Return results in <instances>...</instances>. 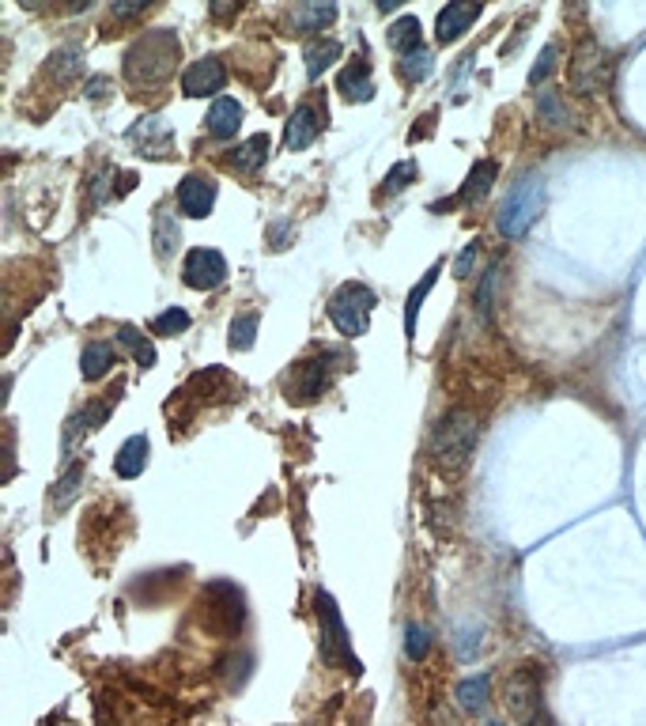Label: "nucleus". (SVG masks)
Here are the masks:
<instances>
[{
  "label": "nucleus",
  "instance_id": "7c9ffc66",
  "mask_svg": "<svg viewBox=\"0 0 646 726\" xmlns=\"http://www.w3.org/2000/svg\"><path fill=\"white\" fill-rule=\"evenodd\" d=\"M537 114H541V121L548 125V129H563L567 125V110H563V103H560V95L556 91H544L541 99H537Z\"/></svg>",
  "mask_w": 646,
  "mask_h": 726
},
{
  "label": "nucleus",
  "instance_id": "cd10ccee",
  "mask_svg": "<svg viewBox=\"0 0 646 726\" xmlns=\"http://www.w3.org/2000/svg\"><path fill=\"white\" fill-rule=\"evenodd\" d=\"M435 72V53L427 50V46H420V50H412L401 57V76H405L408 84H420V80H427Z\"/></svg>",
  "mask_w": 646,
  "mask_h": 726
},
{
  "label": "nucleus",
  "instance_id": "5701e85b",
  "mask_svg": "<svg viewBox=\"0 0 646 726\" xmlns=\"http://www.w3.org/2000/svg\"><path fill=\"white\" fill-rule=\"evenodd\" d=\"M337 19V4H303V8H295L291 12V31H299V35H310V31H322Z\"/></svg>",
  "mask_w": 646,
  "mask_h": 726
},
{
  "label": "nucleus",
  "instance_id": "f3484780",
  "mask_svg": "<svg viewBox=\"0 0 646 726\" xmlns=\"http://www.w3.org/2000/svg\"><path fill=\"white\" fill-rule=\"evenodd\" d=\"M337 91L348 99V103H367L374 95V84H371V65L367 61H352V65H344L337 76Z\"/></svg>",
  "mask_w": 646,
  "mask_h": 726
},
{
  "label": "nucleus",
  "instance_id": "1a4fd4ad",
  "mask_svg": "<svg viewBox=\"0 0 646 726\" xmlns=\"http://www.w3.org/2000/svg\"><path fill=\"white\" fill-rule=\"evenodd\" d=\"M337 360L333 352H325V356H318V360H306L299 363L295 371H291V382H288V394L295 401H314L325 394V386H329V379H333V367L329 363Z\"/></svg>",
  "mask_w": 646,
  "mask_h": 726
},
{
  "label": "nucleus",
  "instance_id": "a211bd4d",
  "mask_svg": "<svg viewBox=\"0 0 646 726\" xmlns=\"http://www.w3.org/2000/svg\"><path fill=\"white\" fill-rule=\"evenodd\" d=\"M133 144L144 152V156H159L167 159L170 156V129L163 118H144L140 125L133 129Z\"/></svg>",
  "mask_w": 646,
  "mask_h": 726
},
{
  "label": "nucleus",
  "instance_id": "72a5a7b5",
  "mask_svg": "<svg viewBox=\"0 0 646 726\" xmlns=\"http://www.w3.org/2000/svg\"><path fill=\"white\" fill-rule=\"evenodd\" d=\"M80 481H84V462H72L68 466V473L57 481V488H53V496H50V503L57 507V503H68V496L80 488Z\"/></svg>",
  "mask_w": 646,
  "mask_h": 726
},
{
  "label": "nucleus",
  "instance_id": "4be33fe9",
  "mask_svg": "<svg viewBox=\"0 0 646 726\" xmlns=\"http://www.w3.org/2000/svg\"><path fill=\"white\" fill-rule=\"evenodd\" d=\"M114 363H118L114 348L106 345V341H91V345L84 348V363H80V371H84L87 382H99L114 371Z\"/></svg>",
  "mask_w": 646,
  "mask_h": 726
},
{
  "label": "nucleus",
  "instance_id": "39448f33",
  "mask_svg": "<svg viewBox=\"0 0 646 726\" xmlns=\"http://www.w3.org/2000/svg\"><path fill=\"white\" fill-rule=\"evenodd\" d=\"M371 311H374V292L359 280H348L340 284L333 299H329V318L333 326L344 333V337H363L367 326H371Z\"/></svg>",
  "mask_w": 646,
  "mask_h": 726
},
{
  "label": "nucleus",
  "instance_id": "2f4dec72",
  "mask_svg": "<svg viewBox=\"0 0 646 726\" xmlns=\"http://www.w3.org/2000/svg\"><path fill=\"white\" fill-rule=\"evenodd\" d=\"M427 651H431V632H427L424 624H408L405 628V655L412 662H424Z\"/></svg>",
  "mask_w": 646,
  "mask_h": 726
},
{
  "label": "nucleus",
  "instance_id": "e433bc0d",
  "mask_svg": "<svg viewBox=\"0 0 646 726\" xmlns=\"http://www.w3.org/2000/svg\"><path fill=\"white\" fill-rule=\"evenodd\" d=\"M552 69H556V46H544V53H541V57H537V65H533V72H529V84L537 87Z\"/></svg>",
  "mask_w": 646,
  "mask_h": 726
},
{
  "label": "nucleus",
  "instance_id": "a878e982",
  "mask_svg": "<svg viewBox=\"0 0 646 726\" xmlns=\"http://www.w3.org/2000/svg\"><path fill=\"white\" fill-rule=\"evenodd\" d=\"M386 38H390V46L401 53V57L412 53V50H420V46H424V42H420V19H412V16L397 19Z\"/></svg>",
  "mask_w": 646,
  "mask_h": 726
},
{
  "label": "nucleus",
  "instance_id": "9d476101",
  "mask_svg": "<svg viewBox=\"0 0 646 726\" xmlns=\"http://www.w3.org/2000/svg\"><path fill=\"white\" fill-rule=\"evenodd\" d=\"M605 80H609V57H605V50L597 42H582V50L571 61V87L590 95L597 87H605Z\"/></svg>",
  "mask_w": 646,
  "mask_h": 726
},
{
  "label": "nucleus",
  "instance_id": "412c9836",
  "mask_svg": "<svg viewBox=\"0 0 646 726\" xmlns=\"http://www.w3.org/2000/svg\"><path fill=\"white\" fill-rule=\"evenodd\" d=\"M152 242H155V254H159L163 261L178 250V242H182V224L174 220V212H167V208H159V212H155Z\"/></svg>",
  "mask_w": 646,
  "mask_h": 726
},
{
  "label": "nucleus",
  "instance_id": "b1692460",
  "mask_svg": "<svg viewBox=\"0 0 646 726\" xmlns=\"http://www.w3.org/2000/svg\"><path fill=\"white\" fill-rule=\"evenodd\" d=\"M439 273H442V261H435L431 269L424 273V280L408 292V303H405V333H408V341L416 337V314H420V307H424V299H427V292L435 288V280H439Z\"/></svg>",
  "mask_w": 646,
  "mask_h": 726
},
{
  "label": "nucleus",
  "instance_id": "9b49d317",
  "mask_svg": "<svg viewBox=\"0 0 646 726\" xmlns=\"http://www.w3.org/2000/svg\"><path fill=\"white\" fill-rule=\"evenodd\" d=\"M223 84H227V69H223L220 57H201L182 72V91L189 99H220Z\"/></svg>",
  "mask_w": 646,
  "mask_h": 726
},
{
  "label": "nucleus",
  "instance_id": "393cba45",
  "mask_svg": "<svg viewBox=\"0 0 646 726\" xmlns=\"http://www.w3.org/2000/svg\"><path fill=\"white\" fill-rule=\"evenodd\" d=\"M340 57V42L337 38H318V42H310L303 50V61H306V76L310 80H318L333 61Z\"/></svg>",
  "mask_w": 646,
  "mask_h": 726
},
{
  "label": "nucleus",
  "instance_id": "c756f323",
  "mask_svg": "<svg viewBox=\"0 0 646 726\" xmlns=\"http://www.w3.org/2000/svg\"><path fill=\"white\" fill-rule=\"evenodd\" d=\"M257 322H261V318H257L254 311H250V314H238L235 322H231V337H227L231 352H246V348H254Z\"/></svg>",
  "mask_w": 646,
  "mask_h": 726
},
{
  "label": "nucleus",
  "instance_id": "6ab92c4d",
  "mask_svg": "<svg viewBox=\"0 0 646 726\" xmlns=\"http://www.w3.org/2000/svg\"><path fill=\"white\" fill-rule=\"evenodd\" d=\"M144 466H148V435H133V439L118 450L114 469H118L121 481H133V477L144 473Z\"/></svg>",
  "mask_w": 646,
  "mask_h": 726
},
{
  "label": "nucleus",
  "instance_id": "a19ab883",
  "mask_svg": "<svg viewBox=\"0 0 646 726\" xmlns=\"http://www.w3.org/2000/svg\"><path fill=\"white\" fill-rule=\"evenodd\" d=\"M106 87H110V80H91V84H87V99H106Z\"/></svg>",
  "mask_w": 646,
  "mask_h": 726
},
{
  "label": "nucleus",
  "instance_id": "f257e3e1",
  "mask_svg": "<svg viewBox=\"0 0 646 726\" xmlns=\"http://www.w3.org/2000/svg\"><path fill=\"white\" fill-rule=\"evenodd\" d=\"M182 57L174 31H152L125 53V80L133 87H159Z\"/></svg>",
  "mask_w": 646,
  "mask_h": 726
},
{
  "label": "nucleus",
  "instance_id": "c9c22d12",
  "mask_svg": "<svg viewBox=\"0 0 646 726\" xmlns=\"http://www.w3.org/2000/svg\"><path fill=\"white\" fill-rule=\"evenodd\" d=\"M495 277H499V265H492V269H488V273H484V284H480V288H476V311L484 314V318H492Z\"/></svg>",
  "mask_w": 646,
  "mask_h": 726
},
{
  "label": "nucleus",
  "instance_id": "c85d7f7f",
  "mask_svg": "<svg viewBox=\"0 0 646 726\" xmlns=\"http://www.w3.org/2000/svg\"><path fill=\"white\" fill-rule=\"evenodd\" d=\"M488 685H492V677H488V674L461 681V685H458V704L465 711H480V708H484V700H488Z\"/></svg>",
  "mask_w": 646,
  "mask_h": 726
},
{
  "label": "nucleus",
  "instance_id": "f704fd0d",
  "mask_svg": "<svg viewBox=\"0 0 646 726\" xmlns=\"http://www.w3.org/2000/svg\"><path fill=\"white\" fill-rule=\"evenodd\" d=\"M412 178H416V163H412V159H405V163H397V167L386 174V186H382V193H401L405 186H412Z\"/></svg>",
  "mask_w": 646,
  "mask_h": 726
},
{
  "label": "nucleus",
  "instance_id": "ddd939ff",
  "mask_svg": "<svg viewBox=\"0 0 646 726\" xmlns=\"http://www.w3.org/2000/svg\"><path fill=\"white\" fill-rule=\"evenodd\" d=\"M216 205V182H208L204 174H186L178 182V208L189 220H204Z\"/></svg>",
  "mask_w": 646,
  "mask_h": 726
},
{
  "label": "nucleus",
  "instance_id": "aec40b11",
  "mask_svg": "<svg viewBox=\"0 0 646 726\" xmlns=\"http://www.w3.org/2000/svg\"><path fill=\"white\" fill-rule=\"evenodd\" d=\"M495 174H499V163L495 159H484V163H476L469 178H465V186L458 190V201L461 205H476V201H484V193L492 190Z\"/></svg>",
  "mask_w": 646,
  "mask_h": 726
},
{
  "label": "nucleus",
  "instance_id": "bb28decb",
  "mask_svg": "<svg viewBox=\"0 0 646 726\" xmlns=\"http://www.w3.org/2000/svg\"><path fill=\"white\" fill-rule=\"evenodd\" d=\"M118 341H121V348H129V352H133V360L140 363V367H155V360H159V356H155L152 341H148V337H144V333H140L136 326H121L118 329Z\"/></svg>",
  "mask_w": 646,
  "mask_h": 726
},
{
  "label": "nucleus",
  "instance_id": "58836bf2",
  "mask_svg": "<svg viewBox=\"0 0 646 726\" xmlns=\"http://www.w3.org/2000/svg\"><path fill=\"white\" fill-rule=\"evenodd\" d=\"M148 8H152V4H148V0H140V4H114L110 12H114L118 19H133V16H140V12H148Z\"/></svg>",
  "mask_w": 646,
  "mask_h": 726
},
{
  "label": "nucleus",
  "instance_id": "4468645a",
  "mask_svg": "<svg viewBox=\"0 0 646 726\" xmlns=\"http://www.w3.org/2000/svg\"><path fill=\"white\" fill-rule=\"evenodd\" d=\"M480 12H484L480 4H461V0L446 4V8L439 12V19H435V38H439L442 46H446V42H454V38H461Z\"/></svg>",
  "mask_w": 646,
  "mask_h": 726
},
{
  "label": "nucleus",
  "instance_id": "37998d69",
  "mask_svg": "<svg viewBox=\"0 0 646 726\" xmlns=\"http://www.w3.org/2000/svg\"><path fill=\"white\" fill-rule=\"evenodd\" d=\"M492 726H499V723H492Z\"/></svg>",
  "mask_w": 646,
  "mask_h": 726
},
{
  "label": "nucleus",
  "instance_id": "79ce46f5",
  "mask_svg": "<svg viewBox=\"0 0 646 726\" xmlns=\"http://www.w3.org/2000/svg\"><path fill=\"white\" fill-rule=\"evenodd\" d=\"M242 4H231V8H223V4H212V16H220V19H227V16H235Z\"/></svg>",
  "mask_w": 646,
  "mask_h": 726
},
{
  "label": "nucleus",
  "instance_id": "7ed1b4c3",
  "mask_svg": "<svg viewBox=\"0 0 646 726\" xmlns=\"http://www.w3.org/2000/svg\"><path fill=\"white\" fill-rule=\"evenodd\" d=\"M544 212V182L537 178V174H526L514 190H510V197L503 201V208H499V216H495V227H499V235L507 242L522 239L529 227L537 224V216Z\"/></svg>",
  "mask_w": 646,
  "mask_h": 726
},
{
  "label": "nucleus",
  "instance_id": "f8f14e48",
  "mask_svg": "<svg viewBox=\"0 0 646 726\" xmlns=\"http://www.w3.org/2000/svg\"><path fill=\"white\" fill-rule=\"evenodd\" d=\"M325 125V114L318 103H303L291 110L288 118V133H284V144H288L291 152H303V148H310L314 140H318V133H322Z\"/></svg>",
  "mask_w": 646,
  "mask_h": 726
},
{
  "label": "nucleus",
  "instance_id": "ea45409f",
  "mask_svg": "<svg viewBox=\"0 0 646 726\" xmlns=\"http://www.w3.org/2000/svg\"><path fill=\"white\" fill-rule=\"evenodd\" d=\"M133 190H136V174L133 171L118 174V186H114V193H118V197H125V193H133Z\"/></svg>",
  "mask_w": 646,
  "mask_h": 726
},
{
  "label": "nucleus",
  "instance_id": "20e7f679",
  "mask_svg": "<svg viewBox=\"0 0 646 726\" xmlns=\"http://www.w3.org/2000/svg\"><path fill=\"white\" fill-rule=\"evenodd\" d=\"M507 711L518 726H541L544 723V681L541 666H518L507 681Z\"/></svg>",
  "mask_w": 646,
  "mask_h": 726
},
{
  "label": "nucleus",
  "instance_id": "0eeeda50",
  "mask_svg": "<svg viewBox=\"0 0 646 726\" xmlns=\"http://www.w3.org/2000/svg\"><path fill=\"white\" fill-rule=\"evenodd\" d=\"M121 394H125V382H118L106 398H99V401H91L87 409H80V413L68 420V428H65V439H61V447H65V454H72V447L84 439L87 432H95V428H102L106 420H110V413H114V405L121 401Z\"/></svg>",
  "mask_w": 646,
  "mask_h": 726
},
{
  "label": "nucleus",
  "instance_id": "423d86ee",
  "mask_svg": "<svg viewBox=\"0 0 646 726\" xmlns=\"http://www.w3.org/2000/svg\"><path fill=\"white\" fill-rule=\"evenodd\" d=\"M314 602H318V624H322L325 662L344 666L348 674H359L363 666H359L356 651H352V640H348V632H344V621H340V609H337V602H333V594H329V590H318V594H314Z\"/></svg>",
  "mask_w": 646,
  "mask_h": 726
},
{
  "label": "nucleus",
  "instance_id": "dca6fc26",
  "mask_svg": "<svg viewBox=\"0 0 646 726\" xmlns=\"http://www.w3.org/2000/svg\"><path fill=\"white\" fill-rule=\"evenodd\" d=\"M269 137L265 133H254L250 140H242L235 152L227 156V163H231V171H238V174H257L265 163H269Z\"/></svg>",
  "mask_w": 646,
  "mask_h": 726
},
{
  "label": "nucleus",
  "instance_id": "473e14b6",
  "mask_svg": "<svg viewBox=\"0 0 646 726\" xmlns=\"http://www.w3.org/2000/svg\"><path fill=\"white\" fill-rule=\"evenodd\" d=\"M152 329L159 333V337H178V333H186L189 329V314L182 311V307H170V311H163L159 318H155Z\"/></svg>",
  "mask_w": 646,
  "mask_h": 726
},
{
  "label": "nucleus",
  "instance_id": "4c0bfd02",
  "mask_svg": "<svg viewBox=\"0 0 646 726\" xmlns=\"http://www.w3.org/2000/svg\"><path fill=\"white\" fill-rule=\"evenodd\" d=\"M473 261H476V242H469L458 254V261H454V277H469L473 273Z\"/></svg>",
  "mask_w": 646,
  "mask_h": 726
},
{
  "label": "nucleus",
  "instance_id": "f03ea898",
  "mask_svg": "<svg viewBox=\"0 0 646 726\" xmlns=\"http://www.w3.org/2000/svg\"><path fill=\"white\" fill-rule=\"evenodd\" d=\"M476 416L469 413H450L442 416L431 432V462L442 469V473H461V469L473 462L476 450Z\"/></svg>",
  "mask_w": 646,
  "mask_h": 726
},
{
  "label": "nucleus",
  "instance_id": "2eb2a0df",
  "mask_svg": "<svg viewBox=\"0 0 646 726\" xmlns=\"http://www.w3.org/2000/svg\"><path fill=\"white\" fill-rule=\"evenodd\" d=\"M204 125H208V133H212L216 140H231L238 133V129H242V103L227 99V95L212 99Z\"/></svg>",
  "mask_w": 646,
  "mask_h": 726
},
{
  "label": "nucleus",
  "instance_id": "6e6552de",
  "mask_svg": "<svg viewBox=\"0 0 646 726\" xmlns=\"http://www.w3.org/2000/svg\"><path fill=\"white\" fill-rule=\"evenodd\" d=\"M182 280L197 292H212L227 280V261H223L220 250H208V246H197L186 254V265H182Z\"/></svg>",
  "mask_w": 646,
  "mask_h": 726
}]
</instances>
